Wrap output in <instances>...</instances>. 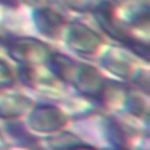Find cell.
I'll list each match as a JSON object with an SVG mask.
<instances>
[{"label":"cell","mask_w":150,"mask_h":150,"mask_svg":"<svg viewBox=\"0 0 150 150\" xmlns=\"http://www.w3.org/2000/svg\"><path fill=\"white\" fill-rule=\"evenodd\" d=\"M8 52L13 59L26 64H36L50 57L47 46L30 38H20L11 41Z\"/></svg>","instance_id":"6da1fadb"},{"label":"cell","mask_w":150,"mask_h":150,"mask_svg":"<svg viewBox=\"0 0 150 150\" xmlns=\"http://www.w3.org/2000/svg\"><path fill=\"white\" fill-rule=\"evenodd\" d=\"M67 42L69 47L82 54H91L96 52L101 43L100 36L81 23H73L68 32Z\"/></svg>","instance_id":"7a4b0ae2"},{"label":"cell","mask_w":150,"mask_h":150,"mask_svg":"<svg viewBox=\"0 0 150 150\" xmlns=\"http://www.w3.org/2000/svg\"><path fill=\"white\" fill-rule=\"evenodd\" d=\"M29 123L33 129L47 132L57 130L66 123V117L55 108L40 107L38 108L29 118Z\"/></svg>","instance_id":"3957f363"},{"label":"cell","mask_w":150,"mask_h":150,"mask_svg":"<svg viewBox=\"0 0 150 150\" xmlns=\"http://www.w3.org/2000/svg\"><path fill=\"white\" fill-rule=\"evenodd\" d=\"M73 80L83 94L93 96H98L104 84L100 73L89 66H83L76 70Z\"/></svg>","instance_id":"277c9868"},{"label":"cell","mask_w":150,"mask_h":150,"mask_svg":"<svg viewBox=\"0 0 150 150\" xmlns=\"http://www.w3.org/2000/svg\"><path fill=\"white\" fill-rule=\"evenodd\" d=\"M35 22L40 32L45 35L55 36L64 23V20L62 15L50 8H39L35 12Z\"/></svg>","instance_id":"5b68a950"},{"label":"cell","mask_w":150,"mask_h":150,"mask_svg":"<svg viewBox=\"0 0 150 150\" xmlns=\"http://www.w3.org/2000/svg\"><path fill=\"white\" fill-rule=\"evenodd\" d=\"M30 101L23 96H7L0 102L1 117H15L25 114L29 108Z\"/></svg>","instance_id":"8992f818"},{"label":"cell","mask_w":150,"mask_h":150,"mask_svg":"<svg viewBox=\"0 0 150 150\" xmlns=\"http://www.w3.org/2000/svg\"><path fill=\"white\" fill-rule=\"evenodd\" d=\"M105 64H107L105 67L110 71H112L115 74H118L120 76H124V77L129 74V70H130L129 64L124 60H121V59H117V60L116 59H110Z\"/></svg>","instance_id":"52a82bcc"},{"label":"cell","mask_w":150,"mask_h":150,"mask_svg":"<svg viewBox=\"0 0 150 150\" xmlns=\"http://www.w3.org/2000/svg\"><path fill=\"white\" fill-rule=\"evenodd\" d=\"M11 79H12V73H11L9 67L7 66L6 62L0 60V83L5 81H9Z\"/></svg>","instance_id":"ba28073f"},{"label":"cell","mask_w":150,"mask_h":150,"mask_svg":"<svg viewBox=\"0 0 150 150\" xmlns=\"http://www.w3.org/2000/svg\"><path fill=\"white\" fill-rule=\"evenodd\" d=\"M0 1L6 4V5H14L16 2V0H0Z\"/></svg>","instance_id":"9c48e42d"},{"label":"cell","mask_w":150,"mask_h":150,"mask_svg":"<svg viewBox=\"0 0 150 150\" xmlns=\"http://www.w3.org/2000/svg\"><path fill=\"white\" fill-rule=\"evenodd\" d=\"M1 141H2V139H1V137H0V143H1Z\"/></svg>","instance_id":"30bf717a"}]
</instances>
